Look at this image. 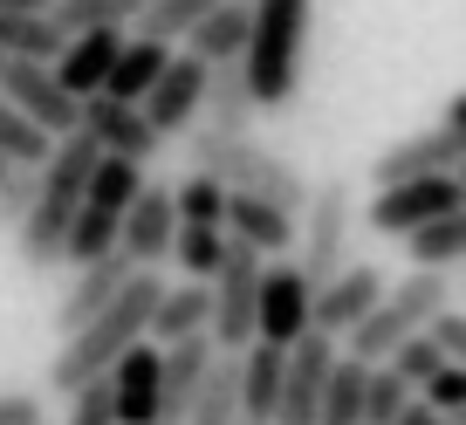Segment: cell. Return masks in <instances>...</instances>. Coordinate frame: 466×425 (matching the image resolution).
Listing matches in <instances>:
<instances>
[{
	"instance_id": "obj_1",
	"label": "cell",
	"mask_w": 466,
	"mask_h": 425,
	"mask_svg": "<svg viewBox=\"0 0 466 425\" xmlns=\"http://www.w3.org/2000/svg\"><path fill=\"white\" fill-rule=\"evenodd\" d=\"M158 295H165L158 268H137V275L124 281V295H116V302L103 309V316H89V323L76 329V337H62L56 364H48V391L76 398L89 378H103V370H110L116 357L131 350V343H145L151 316H158Z\"/></svg>"
},
{
	"instance_id": "obj_2",
	"label": "cell",
	"mask_w": 466,
	"mask_h": 425,
	"mask_svg": "<svg viewBox=\"0 0 466 425\" xmlns=\"http://www.w3.org/2000/svg\"><path fill=\"white\" fill-rule=\"evenodd\" d=\"M96 158H103V151L89 145L83 131L56 137L48 165L35 172V206H28V220L15 227L21 268H56V261H62V234H69L76 206H83V186H89V172H96Z\"/></svg>"
},
{
	"instance_id": "obj_3",
	"label": "cell",
	"mask_w": 466,
	"mask_h": 425,
	"mask_svg": "<svg viewBox=\"0 0 466 425\" xmlns=\"http://www.w3.org/2000/svg\"><path fill=\"white\" fill-rule=\"evenodd\" d=\"M248 7H254V28H248L240 76H248V89H254V110H289L295 89H302L316 0H248Z\"/></svg>"
},
{
	"instance_id": "obj_4",
	"label": "cell",
	"mask_w": 466,
	"mask_h": 425,
	"mask_svg": "<svg viewBox=\"0 0 466 425\" xmlns=\"http://www.w3.org/2000/svg\"><path fill=\"white\" fill-rule=\"evenodd\" d=\"M192 172H213L227 192H254V199H275L281 213H295L302 220V206H309V178L295 172L281 151H268L261 137H227V131H206V124H192Z\"/></svg>"
},
{
	"instance_id": "obj_5",
	"label": "cell",
	"mask_w": 466,
	"mask_h": 425,
	"mask_svg": "<svg viewBox=\"0 0 466 425\" xmlns=\"http://www.w3.org/2000/svg\"><path fill=\"white\" fill-rule=\"evenodd\" d=\"M446 309H452L446 275H432V268H411L405 281H391V288H384V302L370 309L364 323L350 329V357H357V364H384L398 343L425 337V329H432V316H446Z\"/></svg>"
},
{
	"instance_id": "obj_6",
	"label": "cell",
	"mask_w": 466,
	"mask_h": 425,
	"mask_svg": "<svg viewBox=\"0 0 466 425\" xmlns=\"http://www.w3.org/2000/svg\"><path fill=\"white\" fill-rule=\"evenodd\" d=\"M350 220H357V192H350V178H316L302 220H295V254H302L295 268H302L316 288L350 261Z\"/></svg>"
},
{
	"instance_id": "obj_7",
	"label": "cell",
	"mask_w": 466,
	"mask_h": 425,
	"mask_svg": "<svg viewBox=\"0 0 466 425\" xmlns=\"http://www.w3.org/2000/svg\"><path fill=\"white\" fill-rule=\"evenodd\" d=\"M261 254L240 248V240H227V261H219V275L206 281L213 288V323H206V337H213V350L240 357L254 343V288H261Z\"/></svg>"
},
{
	"instance_id": "obj_8",
	"label": "cell",
	"mask_w": 466,
	"mask_h": 425,
	"mask_svg": "<svg viewBox=\"0 0 466 425\" xmlns=\"http://www.w3.org/2000/svg\"><path fill=\"white\" fill-rule=\"evenodd\" d=\"M309 302H316V281L295 261H268L261 288H254V343L295 350V343L309 337Z\"/></svg>"
},
{
	"instance_id": "obj_9",
	"label": "cell",
	"mask_w": 466,
	"mask_h": 425,
	"mask_svg": "<svg viewBox=\"0 0 466 425\" xmlns=\"http://www.w3.org/2000/svg\"><path fill=\"white\" fill-rule=\"evenodd\" d=\"M446 213H460V186H452V172L439 178H405V186H378L364 206L370 234H391V240H411L419 227L446 220Z\"/></svg>"
},
{
	"instance_id": "obj_10",
	"label": "cell",
	"mask_w": 466,
	"mask_h": 425,
	"mask_svg": "<svg viewBox=\"0 0 466 425\" xmlns=\"http://www.w3.org/2000/svg\"><path fill=\"white\" fill-rule=\"evenodd\" d=\"M0 96L15 103L42 137H69L76 131V110H83V103L56 83L48 62H0Z\"/></svg>"
},
{
	"instance_id": "obj_11",
	"label": "cell",
	"mask_w": 466,
	"mask_h": 425,
	"mask_svg": "<svg viewBox=\"0 0 466 425\" xmlns=\"http://www.w3.org/2000/svg\"><path fill=\"white\" fill-rule=\"evenodd\" d=\"M76 131H83L103 158H124V165H151L158 145H165V137L145 124V110H131V103H116V96H83Z\"/></svg>"
},
{
	"instance_id": "obj_12",
	"label": "cell",
	"mask_w": 466,
	"mask_h": 425,
	"mask_svg": "<svg viewBox=\"0 0 466 425\" xmlns=\"http://www.w3.org/2000/svg\"><path fill=\"white\" fill-rule=\"evenodd\" d=\"M384 288H391V281H384L370 261H343L316 288V302H309V329H322V337H350V329L384 302Z\"/></svg>"
},
{
	"instance_id": "obj_13",
	"label": "cell",
	"mask_w": 466,
	"mask_h": 425,
	"mask_svg": "<svg viewBox=\"0 0 466 425\" xmlns=\"http://www.w3.org/2000/svg\"><path fill=\"white\" fill-rule=\"evenodd\" d=\"M329 364H336V337L309 329V337L289 350V364H281V405H275V425H316L322 384H329Z\"/></svg>"
},
{
	"instance_id": "obj_14",
	"label": "cell",
	"mask_w": 466,
	"mask_h": 425,
	"mask_svg": "<svg viewBox=\"0 0 466 425\" xmlns=\"http://www.w3.org/2000/svg\"><path fill=\"white\" fill-rule=\"evenodd\" d=\"M199 103H206V62L178 48V56L165 62V76L151 83V96L137 103V110H145V124H151L158 137H186L192 124H199Z\"/></svg>"
},
{
	"instance_id": "obj_15",
	"label": "cell",
	"mask_w": 466,
	"mask_h": 425,
	"mask_svg": "<svg viewBox=\"0 0 466 425\" xmlns=\"http://www.w3.org/2000/svg\"><path fill=\"white\" fill-rule=\"evenodd\" d=\"M103 384H110V411H116V425H151V419H165L158 343H131V350H124L110 370H103Z\"/></svg>"
},
{
	"instance_id": "obj_16",
	"label": "cell",
	"mask_w": 466,
	"mask_h": 425,
	"mask_svg": "<svg viewBox=\"0 0 466 425\" xmlns=\"http://www.w3.org/2000/svg\"><path fill=\"white\" fill-rule=\"evenodd\" d=\"M172 234H178V213H172V186H151L131 199V213H124V227H116V254L131 268H158L165 254H172Z\"/></svg>"
},
{
	"instance_id": "obj_17",
	"label": "cell",
	"mask_w": 466,
	"mask_h": 425,
	"mask_svg": "<svg viewBox=\"0 0 466 425\" xmlns=\"http://www.w3.org/2000/svg\"><path fill=\"white\" fill-rule=\"evenodd\" d=\"M460 158H466V137H452L446 124H432V131H419V137H398L391 151H378V158H370V186L439 178V172H452Z\"/></svg>"
},
{
	"instance_id": "obj_18",
	"label": "cell",
	"mask_w": 466,
	"mask_h": 425,
	"mask_svg": "<svg viewBox=\"0 0 466 425\" xmlns=\"http://www.w3.org/2000/svg\"><path fill=\"white\" fill-rule=\"evenodd\" d=\"M124 42H131L124 28H89V35H69V48H62L48 69H56V83L69 89L76 103H83V96H103V83H110V69H116V56H124Z\"/></svg>"
},
{
	"instance_id": "obj_19",
	"label": "cell",
	"mask_w": 466,
	"mask_h": 425,
	"mask_svg": "<svg viewBox=\"0 0 466 425\" xmlns=\"http://www.w3.org/2000/svg\"><path fill=\"white\" fill-rule=\"evenodd\" d=\"M137 268L124 261V254H103V261H89V268H76V281H69V295L56 302V329L62 337H76V329L89 323V316H103V309L124 295V281H131Z\"/></svg>"
},
{
	"instance_id": "obj_20",
	"label": "cell",
	"mask_w": 466,
	"mask_h": 425,
	"mask_svg": "<svg viewBox=\"0 0 466 425\" xmlns=\"http://www.w3.org/2000/svg\"><path fill=\"white\" fill-rule=\"evenodd\" d=\"M227 240L275 261V254L295 248V213H281L275 199H254V192H227Z\"/></svg>"
},
{
	"instance_id": "obj_21",
	"label": "cell",
	"mask_w": 466,
	"mask_h": 425,
	"mask_svg": "<svg viewBox=\"0 0 466 425\" xmlns=\"http://www.w3.org/2000/svg\"><path fill=\"white\" fill-rule=\"evenodd\" d=\"M248 28H254V7H248V0H219L213 15L186 35V56H199L206 69H227V62L248 56Z\"/></svg>"
},
{
	"instance_id": "obj_22",
	"label": "cell",
	"mask_w": 466,
	"mask_h": 425,
	"mask_svg": "<svg viewBox=\"0 0 466 425\" xmlns=\"http://www.w3.org/2000/svg\"><path fill=\"white\" fill-rule=\"evenodd\" d=\"M213 337H178V343H165L158 350V378H165V419H186V405H192V391H199V378H206V364H213Z\"/></svg>"
},
{
	"instance_id": "obj_23",
	"label": "cell",
	"mask_w": 466,
	"mask_h": 425,
	"mask_svg": "<svg viewBox=\"0 0 466 425\" xmlns=\"http://www.w3.org/2000/svg\"><path fill=\"white\" fill-rule=\"evenodd\" d=\"M206 323H213V288H206V281H178V288L158 295V316H151L145 337L165 350V343H178V337H206Z\"/></svg>"
},
{
	"instance_id": "obj_24",
	"label": "cell",
	"mask_w": 466,
	"mask_h": 425,
	"mask_svg": "<svg viewBox=\"0 0 466 425\" xmlns=\"http://www.w3.org/2000/svg\"><path fill=\"white\" fill-rule=\"evenodd\" d=\"M199 124H206V131H227V137H240V131L254 124V89H248V76H240V62H227V69H206Z\"/></svg>"
},
{
	"instance_id": "obj_25",
	"label": "cell",
	"mask_w": 466,
	"mask_h": 425,
	"mask_svg": "<svg viewBox=\"0 0 466 425\" xmlns=\"http://www.w3.org/2000/svg\"><path fill=\"white\" fill-rule=\"evenodd\" d=\"M186 425H240V357L219 350L213 364H206L199 391H192V405H186Z\"/></svg>"
},
{
	"instance_id": "obj_26",
	"label": "cell",
	"mask_w": 466,
	"mask_h": 425,
	"mask_svg": "<svg viewBox=\"0 0 466 425\" xmlns=\"http://www.w3.org/2000/svg\"><path fill=\"white\" fill-rule=\"evenodd\" d=\"M281 364H289V350H275V343H248L240 350V419H275Z\"/></svg>"
},
{
	"instance_id": "obj_27",
	"label": "cell",
	"mask_w": 466,
	"mask_h": 425,
	"mask_svg": "<svg viewBox=\"0 0 466 425\" xmlns=\"http://www.w3.org/2000/svg\"><path fill=\"white\" fill-rule=\"evenodd\" d=\"M172 56H178V48L137 42V35H131V42H124V56H116V69H110V83H103V96H116V103H131V110H137V103L151 96V83L165 76V62H172Z\"/></svg>"
},
{
	"instance_id": "obj_28",
	"label": "cell",
	"mask_w": 466,
	"mask_h": 425,
	"mask_svg": "<svg viewBox=\"0 0 466 425\" xmlns=\"http://www.w3.org/2000/svg\"><path fill=\"white\" fill-rule=\"evenodd\" d=\"M219 0H145V15H137V42H165L178 48L206 15H213Z\"/></svg>"
},
{
	"instance_id": "obj_29",
	"label": "cell",
	"mask_w": 466,
	"mask_h": 425,
	"mask_svg": "<svg viewBox=\"0 0 466 425\" xmlns=\"http://www.w3.org/2000/svg\"><path fill=\"white\" fill-rule=\"evenodd\" d=\"M405 248H411V261H419V268L452 275V268L466 261V206H460V213H446V220H432V227H419Z\"/></svg>"
},
{
	"instance_id": "obj_30",
	"label": "cell",
	"mask_w": 466,
	"mask_h": 425,
	"mask_svg": "<svg viewBox=\"0 0 466 425\" xmlns=\"http://www.w3.org/2000/svg\"><path fill=\"white\" fill-rule=\"evenodd\" d=\"M364 370L357 357H336L329 364V384H322V411L316 425H364Z\"/></svg>"
},
{
	"instance_id": "obj_31",
	"label": "cell",
	"mask_w": 466,
	"mask_h": 425,
	"mask_svg": "<svg viewBox=\"0 0 466 425\" xmlns=\"http://www.w3.org/2000/svg\"><path fill=\"white\" fill-rule=\"evenodd\" d=\"M172 213H178V227H219L227 234V186L213 172H186L172 186Z\"/></svg>"
},
{
	"instance_id": "obj_32",
	"label": "cell",
	"mask_w": 466,
	"mask_h": 425,
	"mask_svg": "<svg viewBox=\"0 0 466 425\" xmlns=\"http://www.w3.org/2000/svg\"><path fill=\"white\" fill-rule=\"evenodd\" d=\"M48 15L62 35H89V28H131L145 15V0H56Z\"/></svg>"
},
{
	"instance_id": "obj_33",
	"label": "cell",
	"mask_w": 466,
	"mask_h": 425,
	"mask_svg": "<svg viewBox=\"0 0 466 425\" xmlns=\"http://www.w3.org/2000/svg\"><path fill=\"white\" fill-rule=\"evenodd\" d=\"M165 261L186 268V281H213V275H219V261H227V234H219V227H178V234H172V254H165Z\"/></svg>"
},
{
	"instance_id": "obj_34",
	"label": "cell",
	"mask_w": 466,
	"mask_h": 425,
	"mask_svg": "<svg viewBox=\"0 0 466 425\" xmlns=\"http://www.w3.org/2000/svg\"><path fill=\"white\" fill-rule=\"evenodd\" d=\"M48 151H56V137H42V131H35V124L15 110V103L0 96V158H7V165H28V172H42Z\"/></svg>"
},
{
	"instance_id": "obj_35",
	"label": "cell",
	"mask_w": 466,
	"mask_h": 425,
	"mask_svg": "<svg viewBox=\"0 0 466 425\" xmlns=\"http://www.w3.org/2000/svg\"><path fill=\"white\" fill-rule=\"evenodd\" d=\"M411 405V384L398 378V370L370 364L364 370V425H398V411Z\"/></svg>"
},
{
	"instance_id": "obj_36",
	"label": "cell",
	"mask_w": 466,
	"mask_h": 425,
	"mask_svg": "<svg viewBox=\"0 0 466 425\" xmlns=\"http://www.w3.org/2000/svg\"><path fill=\"white\" fill-rule=\"evenodd\" d=\"M384 370H398V378H405V384H411V398H419V391H425V384H432V378H439V370H446V350H439V343H432V337H411V343H398V350H391V357H384Z\"/></svg>"
},
{
	"instance_id": "obj_37",
	"label": "cell",
	"mask_w": 466,
	"mask_h": 425,
	"mask_svg": "<svg viewBox=\"0 0 466 425\" xmlns=\"http://www.w3.org/2000/svg\"><path fill=\"white\" fill-rule=\"evenodd\" d=\"M419 405H432L439 419H452V411H466V364H446L432 384L419 391Z\"/></svg>"
},
{
	"instance_id": "obj_38",
	"label": "cell",
	"mask_w": 466,
	"mask_h": 425,
	"mask_svg": "<svg viewBox=\"0 0 466 425\" xmlns=\"http://www.w3.org/2000/svg\"><path fill=\"white\" fill-rule=\"evenodd\" d=\"M28 206H35V172L15 165L7 186H0V227H21V220H28Z\"/></svg>"
},
{
	"instance_id": "obj_39",
	"label": "cell",
	"mask_w": 466,
	"mask_h": 425,
	"mask_svg": "<svg viewBox=\"0 0 466 425\" xmlns=\"http://www.w3.org/2000/svg\"><path fill=\"white\" fill-rule=\"evenodd\" d=\"M425 337L439 343V350H446V364H466V316H432V329H425Z\"/></svg>"
},
{
	"instance_id": "obj_40",
	"label": "cell",
	"mask_w": 466,
	"mask_h": 425,
	"mask_svg": "<svg viewBox=\"0 0 466 425\" xmlns=\"http://www.w3.org/2000/svg\"><path fill=\"white\" fill-rule=\"evenodd\" d=\"M0 425H42V398L35 391H0Z\"/></svg>"
},
{
	"instance_id": "obj_41",
	"label": "cell",
	"mask_w": 466,
	"mask_h": 425,
	"mask_svg": "<svg viewBox=\"0 0 466 425\" xmlns=\"http://www.w3.org/2000/svg\"><path fill=\"white\" fill-rule=\"evenodd\" d=\"M398 425H446V419H439V411H432V405H419V398H411V405H405V411H398Z\"/></svg>"
},
{
	"instance_id": "obj_42",
	"label": "cell",
	"mask_w": 466,
	"mask_h": 425,
	"mask_svg": "<svg viewBox=\"0 0 466 425\" xmlns=\"http://www.w3.org/2000/svg\"><path fill=\"white\" fill-rule=\"evenodd\" d=\"M452 186H460V206H466V158L452 165Z\"/></svg>"
},
{
	"instance_id": "obj_43",
	"label": "cell",
	"mask_w": 466,
	"mask_h": 425,
	"mask_svg": "<svg viewBox=\"0 0 466 425\" xmlns=\"http://www.w3.org/2000/svg\"><path fill=\"white\" fill-rule=\"evenodd\" d=\"M7 172H15V165H7V158H0V186H7Z\"/></svg>"
},
{
	"instance_id": "obj_44",
	"label": "cell",
	"mask_w": 466,
	"mask_h": 425,
	"mask_svg": "<svg viewBox=\"0 0 466 425\" xmlns=\"http://www.w3.org/2000/svg\"><path fill=\"white\" fill-rule=\"evenodd\" d=\"M446 425H466V411H452V419H446Z\"/></svg>"
},
{
	"instance_id": "obj_45",
	"label": "cell",
	"mask_w": 466,
	"mask_h": 425,
	"mask_svg": "<svg viewBox=\"0 0 466 425\" xmlns=\"http://www.w3.org/2000/svg\"><path fill=\"white\" fill-rule=\"evenodd\" d=\"M151 425H186V419H151Z\"/></svg>"
},
{
	"instance_id": "obj_46",
	"label": "cell",
	"mask_w": 466,
	"mask_h": 425,
	"mask_svg": "<svg viewBox=\"0 0 466 425\" xmlns=\"http://www.w3.org/2000/svg\"><path fill=\"white\" fill-rule=\"evenodd\" d=\"M240 425H275V419H240Z\"/></svg>"
}]
</instances>
